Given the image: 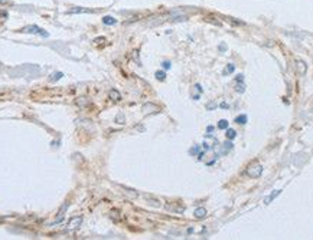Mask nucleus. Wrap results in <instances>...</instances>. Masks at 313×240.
<instances>
[{"instance_id": "obj_1", "label": "nucleus", "mask_w": 313, "mask_h": 240, "mask_svg": "<svg viewBox=\"0 0 313 240\" xmlns=\"http://www.w3.org/2000/svg\"><path fill=\"white\" fill-rule=\"evenodd\" d=\"M261 173H263V167H261V164H258V163L250 164V165L247 167V170H245V174H247L250 178H258V177L261 175Z\"/></svg>"}, {"instance_id": "obj_2", "label": "nucleus", "mask_w": 313, "mask_h": 240, "mask_svg": "<svg viewBox=\"0 0 313 240\" xmlns=\"http://www.w3.org/2000/svg\"><path fill=\"white\" fill-rule=\"evenodd\" d=\"M20 32H25V33H35V35H39V36H49L48 32H45L43 29H41L39 26H35V25L26 26V28H23Z\"/></svg>"}, {"instance_id": "obj_3", "label": "nucleus", "mask_w": 313, "mask_h": 240, "mask_svg": "<svg viewBox=\"0 0 313 240\" xmlns=\"http://www.w3.org/2000/svg\"><path fill=\"white\" fill-rule=\"evenodd\" d=\"M81 223H82V217H79V216L72 217V218L69 220V223H68V229H69V230H75V229H78V227L81 226Z\"/></svg>"}, {"instance_id": "obj_4", "label": "nucleus", "mask_w": 313, "mask_h": 240, "mask_svg": "<svg viewBox=\"0 0 313 240\" xmlns=\"http://www.w3.org/2000/svg\"><path fill=\"white\" fill-rule=\"evenodd\" d=\"M206 208H203V207H199V208H196L195 211H193V216L196 217V218H203L205 216H206Z\"/></svg>"}, {"instance_id": "obj_5", "label": "nucleus", "mask_w": 313, "mask_h": 240, "mask_svg": "<svg viewBox=\"0 0 313 240\" xmlns=\"http://www.w3.org/2000/svg\"><path fill=\"white\" fill-rule=\"evenodd\" d=\"M92 10L89 9H84V7H74L69 10V15H75V13H91Z\"/></svg>"}, {"instance_id": "obj_6", "label": "nucleus", "mask_w": 313, "mask_h": 240, "mask_svg": "<svg viewBox=\"0 0 313 240\" xmlns=\"http://www.w3.org/2000/svg\"><path fill=\"white\" fill-rule=\"evenodd\" d=\"M108 96H110V99H113V101H120V98H121V95H120V92H119L117 89H111V91L108 92Z\"/></svg>"}, {"instance_id": "obj_7", "label": "nucleus", "mask_w": 313, "mask_h": 240, "mask_svg": "<svg viewBox=\"0 0 313 240\" xmlns=\"http://www.w3.org/2000/svg\"><path fill=\"white\" fill-rule=\"evenodd\" d=\"M102 23H104V25H108V26H111V25H116V23H117V20H116L113 16H104V17H102Z\"/></svg>"}, {"instance_id": "obj_8", "label": "nucleus", "mask_w": 313, "mask_h": 240, "mask_svg": "<svg viewBox=\"0 0 313 240\" xmlns=\"http://www.w3.org/2000/svg\"><path fill=\"white\" fill-rule=\"evenodd\" d=\"M235 122H237V124H245V122H247V116H245V115H238V116L235 118Z\"/></svg>"}, {"instance_id": "obj_9", "label": "nucleus", "mask_w": 313, "mask_h": 240, "mask_svg": "<svg viewBox=\"0 0 313 240\" xmlns=\"http://www.w3.org/2000/svg\"><path fill=\"white\" fill-rule=\"evenodd\" d=\"M280 193H281V190H276V191H274V193H273V194H271V196H270L268 198H266V203L268 204V203H270L271 200H274V198H276V197H277V196H278Z\"/></svg>"}, {"instance_id": "obj_10", "label": "nucleus", "mask_w": 313, "mask_h": 240, "mask_svg": "<svg viewBox=\"0 0 313 240\" xmlns=\"http://www.w3.org/2000/svg\"><path fill=\"white\" fill-rule=\"evenodd\" d=\"M218 128H221V130H227L228 128V121H227V119H221V121L218 122Z\"/></svg>"}, {"instance_id": "obj_11", "label": "nucleus", "mask_w": 313, "mask_h": 240, "mask_svg": "<svg viewBox=\"0 0 313 240\" xmlns=\"http://www.w3.org/2000/svg\"><path fill=\"white\" fill-rule=\"evenodd\" d=\"M237 137V132L234 131V130H227V138L228 140H232V138H235Z\"/></svg>"}, {"instance_id": "obj_12", "label": "nucleus", "mask_w": 313, "mask_h": 240, "mask_svg": "<svg viewBox=\"0 0 313 240\" xmlns=\"http://www.w3.org/2000/svg\"><path fill=\"white\" fill-rule=\"evenodd\" d=\"M297 66H299V71H300V73H304V71H306V66H304V63L301 62V61H297Z\"/></svg>"}, {"instance_id": "obj_13", "label": "nucleus", "mask_w": 313, "mask_h": 240, "mask_svg": "<svg viewBox=\"0 0 313 240\" xmlns=\"http://www.w3.org/2000/svg\"><path fill=\"white\" fill-rule=\"evenodd\" d=\"M156 78H157L159 81H163V79L166 78V73H165V72H160V71H157V72H156Z\"/></svg>"}, {"instance_id": "obj_14", "label": "nucleus", "mask_w": 313, "mask_h": 240, "mask_svg": "<svg viewBox=\"0 0 313 240\" xmlns=\"http://www.w3.org/2000/svg\"><path fill=\"white\" fill-rule=\"evenodd\" d=\"M232 71H234V65H232V63H230V65L225 68V71H224V75H227V73H231Z\"/></svg>"}, {"instance_id": "obj_15", "label": "nucleus", "mask_w": 313, "mask_h": 240, "mask_svg": "<svg viewBox=\"0 0 313 240\" xmlns=\"http://www.w3.org/2000/svg\"><path fill=\"white\" fill-rule=\"evenodd\" d=\"M77 104H78L79 106H85V105L88 104V101H87L85 98H81V99H78V101H77Z\"/></svg>"}, {"instance_id": "obj_16", "label": "nucleus", "mask_w": 313, "mask_h": 240, "mask_svg": "<svg viewBox=\"0 0 313 240\" xmlns=\"http://www.w3.org/2000/svg\"><path fill=\"white\" fill-rule=\"evenodd\" d=\"M61 76H62V73H61V72H58V73H54V75H52V78H51V81H56V79H59Z\"/></svg>"}, {"instance_id": "obj_17", "label": "nucleus", "mask_w": 313, "mask_h": 240, "mask_svg": "<svg viewBox=\"0 0 313 240\" xmlns=\"http://www.w3.org/2000/svg\"><path fill=\"white\" fill-rule=\"evenodd\" d=\"M231 23L232 25H238V26H243L244 22H240V20H235V19H231Z\"/></svg>"}, {"instance_id": "obj_18", "label": "nucleus", "mask_w": 313, "mask_h": 240, "mask_svg": "<svg viewBox=\"0 0 313 240\" xmlns=\"http://www.w3.org/2000/svg\"><path fill=\"white\" fill-rule=\"evenodd\" d=\"M163 68H165V69H169V68H170V62H163Z\"/></svg>"}, {"instance_id": "obj_19", "label": "nucleus", "mask_w": 313, "mask_h": 240, "mask_svg": "<svg viewBox=\"0 0 313 240\" xmlns=\"http://www.w3.org/2000/svg\"><path fill=\"white\" fill-rule=\"evenodd\" d=\"M104 40H106L104 38H97V39H95V43H100V42H104Z\"/></svg>"}, {"instance_id": "obj_20", "label": "nucleus", "mask_w": 313, "mask_h": 240, "mask_svg": "<svg viewBox=\"0 0 313 240\" xmlns=\"http://www.w3.org/2000/svg\"><path fill=\"white\" fill-rule=\"evenodd\" d=\"M237 81H238V82H241V81H243V75H238V78H237Z\"/></svg>"}]
</instances>
